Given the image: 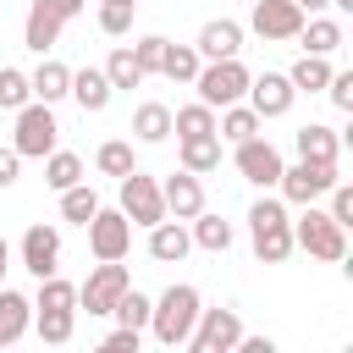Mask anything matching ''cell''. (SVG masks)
I'll return each instance as SVG.
<instances>
[{
    "mask_svg": "<svg viewBox=\"0 0 353 353\" xmlns=\"http://www.w3.org/2000/svg\"><path fill=\"white\" fill-rule=\"evenodd\" d=\"M199 287H188V281H171L160 298H154V309H149V331H154V342L160 347H188V331H193V320H199Z\"/></svg>",
    "mask_w": 353,
    "mask_h": 353,
    "instance_id": "6da1fadb",
    "label": "cell"
},
{
    "mask_svg": "<svg viewBox=\"0 0 353 353\" xmlns=\"http://www.w3.org/2000/svg\"><path fill=\"white\" fill-rule=\"evenodd\" d=\"M248 237H254V259L259 265H287L292 259V221L281 199H259L248 210Z\"/></svg>",
    "mask_w": 353,
    "mask_h": 353,
    "instance_id": "7a4b0ae2",
    "label": "cell"
},
{
    "mask_svg": "<svg viewBox=\"0 0 353 353\" xmlns=\"http://www.w3.org/2000/svg\"><path fill=\"white\" fill-rule=\"evenodd\" d=\"M292 248H303L309 259H325V265H336V259H347V226H336L325 210L303 204V215L292 221Z\"/></svg>",
    "mask_w": 353,
    "mask_h": 353,
    "instance_id": "3957f363",
    "label": "cell"
},
{
    "mask_svg": "<svg viewBox=\"0 0 353 353\" xmlns=\"http://www.w3.org/2000/svg\"><path fill=\"white\" fill-rule=\"evenodd\" d=\"M193 88H199V99H204L210 110L237 105V99L248 94V66H243L237 55H226V61H204L199 77H193Z\"/></svg>",
    "mask_w": 353,
    "mask_h": 353,
    "instance_id": "277c9868",
    "label": "cell"
},
{
    "mask_svg": "<svg viewBox=\"0 0 353 353\" xmlns=\"http://www.w3.org/2000/svg\"><path fill=\"white\" fill-rule=\"evenodd\" d=\"M55 138H61L55 110H50L44 99H28V105L17 110V138H11V149H17L22 160H44V154L55 149Z\"/></svg>",
    "mask_w": 353,
    "mask_h": 353,
    "instance_id": "5b68a950",
    "label": "cell"
},
{
    "mask_svg": "<svg viewBox=\"0 0 353 353\" xmlns=\"http://www.w3.org/2000/svg\"><path fill=\"white\" fill-rule=\"evenodd\" d=\"M331 182H336L331 160H298V165H281V176H276V188H281L287 204H314V199L331 193Z\"/></svg>",
    "mask_w": 353,
    "mask_h": 353,
    "instance_id": "8992f818",
    "label": "cell"
},
{
    "mask_svg": "<svg viewBox=\"0 0 353 353\" xmlns=\"http://www.w3.org/2000/svg\"><path fill=\"white\" fill-rule=\"evenodd\" d=\"M132 287V276H127V265L121 259H99L94 270H88V281L77 287V303L88 309V314H110L116 309V298Z\"/></svg>",
    "mask_w": 353,
    "mask_h": 353,
    "instance_id": "52a82bcc",
    "label": "cell"
},
{
    "mask_svg": "<svg viewBox=\"0 0 353 353\" xmlns=\"http://www.w3.org/2000/svg\"><path fill=\"white\" fill-rule=\"evenodd\" d=\"M132 226H154V221H165V199H160V182L154 176H143L138 165L121 176V204H116Z\"/></svg>",
    "mask_w": 353,
    "mask_h": 353,
    "instance_id": "ba28073f",
    "label": "cell"
},
{
    "mask_svg": "<svg viewBox=\"0 0 353 353\" xmlns=\"http://www.w3.org/2000/svg\"><path fill=\"white\" fill-rule=\"evenodd\" d=\"M237 336H243L237 309H199V320H193V331H188V347H193V353H232Z\"/></svg>",
    "mask_w": 353,
    "mask_h": 353,
    "instance_id": "9c48e42d",
    "label": "cell"
},
{
    "mask_svg": "<svg viewBox=\"0 0 353 353\" xmlns=\"http://www.w3.org/2000/svg\"><path fill=\"white\" fill-rule=\"evenodd\" d=\"M127 248H132V221L121 215V210H94L88 215V254L94 259H127Z\"/></svg>",
    "mask_w": 353,
    "mask_h": 353,
    "instance_id": "30bf717a",
    "label": "cell"
},
{
    "mask_svg": "<svg viewBox=\"0 0 353 353\" xmlns=\"http://www.w3.org/2000/svg\"><path fill=\"white\" fill-rule=\"evenodd\" d=\"M248 28H254L265 44L298 39V28H303V6H298V0H254V6H248Z\"/></svg>",
    "mask_w": 353,
    "mask_h": 353,
    "instance_id": "8fae6325",
    "label": "cell"
},
{
    "mask_svg": "<svg viewBox=\"0 0 353 353\" xmlns=\"http://www.w3.org/2000/svg\"><path fill=\"white\" fill-rule=\"evenodd\" d=\"M243 99L254 105V116H259V121H276V116H287V110H292L298 88L287 83V72H259V77H248V94H243Z\"/></svg>",
    "mask_w": 353,
    "mask_h": 353,
    "instance_id": "7c38bea8",
    "label": "cell"
},
{
    "mask_svg": "<svg viewBox=\"0 0 353 353\" xmlns=\"http://www.w3.org/2000/svg\"><path fill=\"white\" fill-rule=\"evenodd\" d=\"M237 171H243V182H254V188H276V176H281V149L254 132V138L237 143Z\"/></svg>",
    "mask_w": 353,
    "mask_h": 353,
    "instance_id": "4fadbf2b",
    "label": "cell"
},
{
    "mask_svg": "<svg viewBox=\"0 0 353 353\" xmlns=\"http://www.w3.org/2000/svg\"><path fill=\"white\" fill-rule=\"evenodd\" d=\"M22 270H33V276H55L61 270V232L55 226L33 221L22 232Z\"/></svg>",
    "mask_w": 353,
    "mask_h": 353,
    "instance_id": "5bb4252c",
    "label": "cell"
},
{
    "mask_svg": "<svg viewBox=\"0 0 353 353\" xmlns=\"http://www.w3.org/2000/svg\"><path fill=\"white\" fill-rule=\"evenodd\" d=\"M160 199H165V215H176V221H193L199 210H204V182L193 176V171H171L165 182H160Z\"/></svg>",
    "mask_w": 353,
    "mask_h": 353,
    "instance_id": "9a60e30c",
    "label": "cell"
},
{
    "mask_svg": "<svg viewBox=\"0 0 353 353\" xmlns=\"http://www.w3.org/2000/svg\"><path fill=\"white\" fill-rule=\"evenodd\" d=\"M61 28H66V17H61L50 0H33V6H28V22H22V44H28L33 55H50L55 39H61Z\"/></svg>",
    "mask_w": 353,
    "mask_h": 353,
    "instance_id": "2e32d148",
    "label": "cell"
},
{
    "mask_svg": "<svg viewBox=\"0 0 353 353\" xmlns=\"http://www.w3.org/2000/svg\"><path fill=\"white\" fill-rule=\"evenodd\" d=\"M193 50H199V61H226V55H237V50H243V22H232V17H210V22L199 28Z\"/></svg>",
    "mask_w": 353,
    "mask_h": 353,
    "instance_id": "e0dca14e",
    "label": "cell"
},
{
    "mask_svg": "<svg viewBox=\"0 0 353 353\" xmlns=\"http://www.w3.org/2000/svg\"><path fill=\"white\" fill-rule=\"evenodd\" d=\"M188 248H193V237H188V226L182 221H154L149 226V259H160V265H176V259H188Z\"/></svg>",
    "mask_w": 353,
    "mask_h": 353,
    "instance_id": "ac0fdd59",
    "label": "cell"
},
{
    "mask_svg": "<svg viewBox=\"0 0 353 353\" xmlns=\"http://www.w3.org/2000/svg\"><path fill=\"white\" fill-rule=\"evenodd\" d=\"M66 94H72V99H77L88 116H99V110L110 105V94H116V88H110L105 66H83V72H72V88H66Z\"/></svg>",
    "mask_w": 353,
    "mask_h": 353,
    "instance_id": "d6986e66",
    "label": "cell"
},
{
    "mask_svg": "<svg viewBox=\"0 0 353 353\" xmlns=\"http://www.w3.org/2000/svg\"><path fill=\"white\" fill-rule=\"evenodd\" d=\"M28 325H33V298H22V292L0 287V347L22 342V336H28Z\"/></svg>",
    "mask_w": 353,
    "mask_h": 353,
    "instance_id": "ffe728a7",
    "label": "cell"
},
{
    "mask_svg": "<svg viewBox=\"0 0 353 353\" xmlns=\"http://www.w3.org/2000/svg\"><path fill=\"white\" fill-rule=\"evenodd\" d=\"M292 143H298V160H331V165H336V154H342L336 127H320V121H303V127L292 132Z\"/></svg>",
    "mask_w": 353,
    "mask_h": 353,
    "instance_id": "44dd1931",
    "label": "cell"
},
{
    "mask_svg": "<svg viewBox=\"0 0 353 353\" xmlns=\"http://www.w3.org/2000/svg\"><path fill=\"white\" fill-rule=\"evenodd\" d=\"M298 39H303V50H309V55H336V50H342V22L314 11V17H303Z\"/></svg>",
    "mask_w": 353,
    "mask_h": 353,
    "instance_id": "7402d4cb",
    "label": "cell"
},
{
    "mask_svg": "<svg viewBox=\"0 0 353 353\" xmlns=\"http://www.w3.org/2000/svg\"><path fill=\"white\" fill-rule=\"evenodd\" d=\"M28 88H33V99H44V105H55V99H66V88H72V66H61V61H39V72L28 77Z\"/></svg>",
    "mask_w": 353,
    "mask_h": 353,
    "instance_id": "603a6c76",
    "label": "cell"
},
{
    "mask_svg": "<svg viewBox=\"0 0 353 353\" xmlns=\"http://www.w3.org/2000/svg\"><path fill=\"white\" fill-rule=\"evenodd\" d=\"M132 138H138V143H165V138H171V105H160V99L138 105V110H132Z\"/></svg>",
    "mask_w": 353,
    "mask_h": 353,
    "instance_id": "cb8c5ba5",
    "label": "cell"
},
{
    "mask_svg": "<svg viewBox=\"0 0 353 353\" xmlns=\"http://www.w3.org/2000/svg\"><path fill=\"white\" fill-rule=\"evenodd\" d=\"M176 154H182V171L204 176V171L221 165V138H215V132H204V138H176Z\"/></svg>",
    "mask_w": 353,
    "mask_h": 353,
    "instance_id": "d4e9b609",
    "label": "cell"
},
{
    "mask_svg": "<svg viewBox=\"0 0 353 353\" xmlns=\"http://www.w3.org/2000/svg\"><path fill=\"white\" fill-rule=\"evenodd\" d=\"M287 83H292L298 94H320V88L331 83V55H309V50H303V55L292 61V72H287Z\"/></svg>",
    "mask_w": 353,
    "mask_h": 353,
    "instance_id": "484cf974",
    "label": "cell"
},
{
    "mask_svg": "<svg viewBox=\"0 0 353 353\" xmlns=\"http://www.w3.org/2000/svg\"><path fill=\"white\" fill-rule=\"evenodd\" d=\"M259 132V116H254V105H221V116H215V138H232V143H243V138H254Z\"/></svg>",
    "mask_w": 353,
    "mask_h": 353,
    "instance_id": "4316f807",
    "label": "cell"
},
{
    "mask_svg": "<svg viewBox=\"0 0 353 353\" xmlns=\"http://www.w3.org/2000/svg\"><path fill=\"white\" fill-rule=\"evenodd\" d=\"M199 248H210V254H226L232 248V221H221V215H210V210H199L193 215V232H188Z\"/></svg>",
    "mask_w": 353,
    "mask_h": 353,
    "instance_id": "83f0119b",
    "label": "cell"
},
{
    "mask_svg": "<svg viewBox=\"0 0 353 353\" xmlns=\"http://www.w3.org/2000/svg\"><path fill=\"white\" fill-rule=\"evenodd\" d=\"M171 132H176V138H204V132H215V110H210L204 99H193V105L171 110Z\"/></svg>",
    "mask_w": 353,
    "mask_h": 353,
    "instance_id": "f1b7e54d",
    "label": "cell"
},
{
    "mask_svg": "<svg viewBox=\"0 0 353 353\" xmlns=\"http://www.w3.org/2000/svg\"><path fill=\"white\" fill-rule=\"evenodd\" d=\"M44 182L61 193V188H72V182H83V160L72 154V149H50L44 154Z\"/></svg>",
    "mask_w": 353,
    "mask_h": 353,
    "instance_id": "f546056e",
    "label": "cell"
},
{
    "mask_svg": "<svg viewBox=\"0 0 353 353\" xmlns=\"http://www.w3.org/2000/svg\"><path fill=\"white\" fill-rule=\"evenodd\" d=\"M199 66H204V61H199V50H193V44H165L160 72H165L171 83H193V77H199Z\"/></svg>",
    "mask_w": 353,
    "mask_h": 353,
    "instance_id": "4dcf8cb0",
    "label": "cell"
},
{
    "mask_svg": "<svg viewBox=\"0 0 353 353\" xmlns=\"http://www.w3.org/2000/svg\"><path fill=\"white\" fill-rule=\"evenodd\" d=\"M99 210V193L88 188V182H72V188H61V215L66 221H77V226H88V215Z\"/></svg>",
    "mask_w": 353,
    "mask_h": 353,
    "instance_id": "1f68e13d",
    "label": "cell"
},
{
    "mask_svg": "<svg viewBox=\"0 0 353 353\" xmlns=\"http://www.w3.org/2000/svg\"><path fill=\"white\" fill-rule=\"evenodd\" d=\"M33 309H77V287L61 281V270H55V276H39V298H33Z\"/></svg>",
    "mask_w": 353,
    "mask_h": 353,
    "instance_id": "d6a6232c",
    "label": "cell"
},
{
    "mask_svg": "<svg viewBox=\"0 0 353 353\" xmlns=\"http://www.w3.org/2000/svg\"><path fill=\"white\" fill-rule=\"evenodd\" d=\"M33 325L44 342H72V325H77V309H33Z\"/></svg>",
    "mask_w": 353,
    "mask_h": 353,
    "instance_id": "836d02e7",
    "label": "cell"
},
{
    "mask_svg": "<svg viewBox=\"0 0 353 353\" xmlns=\"http://www.w3.org/2000/svg\"><path fill=\"white\" fill-rule=\"evenodd\" d=\"M105 77H110V88H138V83H143V66H138V61H132V50L121 44V50H110Z\"/></svg>",
    "mask_w": 353,
    "mask_h": 353,
    "instance_id": "e575fe53",
    "label": "cell"
},
{
    "mask_svg": "<svg viewBox=\"0 0 353 353\" xmlns=\"http://www.w3.org/2000/svg\"><path fill=\"white\" fill-rule=\"evenodd\" d=\"M94 165H99L105 176H116V182H121V176H127V171H132L138 160H132V143H121V138H110V143H99V154H94Z\"/></svg>",
    "mask_w": 353,
    "mask_h": 353,
    "instance_id": "d590c367",
    "label": "cell"
},
{
    "mask_svg": "<svg viewBox=\"0 0 353 353\" xmlns=\"http://www.w3.org/2000/svg\"><path fill=\"white\" fill-rule=\"evenodd\" d=\"M149 309H154V298H143L138 287H127V292L116 298V309H110V314H116L121 325H138V331H149Z\"/></svg>",
    "mask_w": 353,
    "mask_h": 353,
    "instance_id": "8d00e7d4",
    "label": "cell"
},
{
    "mask_svg": "<svg viewBox=\"0 0 353 353\" xmlns=\"http://www.w3.org/2000/svg\"><path fill=\"white\" fill-rule=\"evenodd\" d=\"M33 99V88H28V72H17V66H0V110H22Z\"/></svg>",
    "mask_w": 353,
    "mask_h": 353,
    "instance_id": "74e56055",
    "label": "cell"
},
{
    "mask_svg": "<svg viewBox=\"0 0 353 353\" xmlns=\"http://www.w3.org/2000/svg\"><path fill=\"white\" fill-rule=\"evenodd\" d=\"M132 0H99V33H110V39H121L127 28H132Z\"/></svg>",
    "mask_w": 353,
    "mask_h": 353,
    "instance_id": "f35d334b",
    "label": "cell"
},
{
    "mask_svg": "<svg viewBox=\"0 0 353 353\" xmlns=\"http://www.w3.org/2000/svg\"><path fill=\"white\" fill-rule=\"evenodd\" d=\"M165 44H171V39H160V33H149V39H138V44H132V61L143 66V77H149V72H160V61H165Z\"/></svg>",
    "mask_w": 353,
    "mask_h": 353,
    "instance_id": "ab89813d",
    "label": "cell"
},
{
    "mask_svg": "<svg viewBox=\"0 0 353 353\" xmlns=\"http://www.w3.org/2000/svg\"><path fill=\"white\" fill-rule=\"evenodd\" d=\"M325 94H331V105H336V110H353V72H331Z\"/></svg>",
    "mask_w": 353,
    "mask_h": 353,
    "instance_id": "60d3db41",
    "label": "cell"
},
{
    "mask_svg": "<svg viewBox=\"0 0 353 353\" xmlns=\"http://www.w3.org/2000/svg\"><path fill=\"white\" fill-rule=\"evenodd\" d=\"M138 342H143L138 325H116V331L105 336V353H138Z\"/></svg>",
    "mask_w": 353,
    "mask_h": 353,
    "instance_id": "b9f144b4",
    "label": "cell"
},
{
    "mask_svg": "<svg viewBox=\"0 0 353 353\" xmlns=\"http://www.w3.org/2000/svg\"><path fill=\"white\" fill-rule=\"evenodd\" d=\"M17 171H22V154H17V149H0V188H11Z\"/></svg>",
    "mask_w": 353,
    "mask_h": 353,
    "instance_id": "7bdbcfd3",
    "label": "cell"
},
{
    "mask_svg": "<svg viewBox=\"0 0 353 353\" xmlns=\"http://www.w3.org/2000/svg\"><path fill=\"white\" fill-rule=\"evenodd\" d=\"M232 353H276V342H270V336H237Z\"/></svg>",
    "mask_w": 353,
    "mask_h": 353,
    "instance_id": "ee69618b",
    "label": "cell"
},
{
    "mask_svg": "<svg viewBox=\"0 0 353 353\" xmlns=\"http://www.w3.org/2000/svg\"><path fill=\"white\" fill-rule=\"evenodd\" d=\"M50 6H55V11L72 22V17H83V6H88V0H50Z\"/></svg>",
    "mask_w": 353,
    "mask_h": 353,
    "instance_id": "f6af8a7d",
    "label": "cell"
},
{
    "mask_svg": "<svg viewBox=\"0 0 353 353\" xmlns=\"http://www.w3.org/2000/svg\"><path fill=\"white\" fill-rule=\"evenodd\" d=\"M6 270H11V243L0 237V276H6Z\"/></svg>",
    "mask_w": 353,
    "mask_h": 353,
    "instance_id": "bcb514c9",
    "label": "cell"
},
{
    "mask_svg": "<svg viewBox=\"0 0 353 353\" xmlns=\"http://www.w3.org/2000/svg\"><path fill=\"white\" fill-rule=\"evenodd\" d=\"M303 6V17H314V11H325V0H298Z\"/></svg>",
    "mask_w": 353,
    "mask_h": 353,
    "instance_id": "7dc6e473",
    "label": "cell"
},
{
    "mask_svg": "<svg viewBox=\"0 0 353 353\" xmlns=\"http://www.w3.org/2000/svg\"><path fill=\"white\" fill-rule=\"evenodd\" d=\"M325 6H336V11H353V0H325Z\"/></svg>",
    "mask_w": 353,
    "mask_h": 353,
    "instance_id": "c3c4849f",
    "label": "cell"
},
{
    "mask_svg": "<svg viewBox=\"0 0 353 353\" xmlns=\"http://www.w3.org/2000/svg\"><path fill=\"white\" fill-rule=\"evenodd\" d=\"M132 6H138V0H132Z\"/></svg>",
    "mask_w": 353,
    "mask_h": 353,
    "instance_id": "681fc988",
    "label": "cell"
}]
</instances>
